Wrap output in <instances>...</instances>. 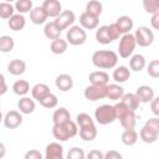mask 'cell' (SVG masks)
<instances>
[{
	"instance_id": "cell-32",
	"label": "cell",
	"mask_w": 159,
	"mask_h": 159,
	"mask_svg": "<svg viewBox=\"0 0 159 159\" xmlns=\"http://www.w3.org/2000/svg\"><path fill=\"white\" fill-rule=\"evenodd\" d=\"M30 91V83L26 80H17L12 84V92L17 96H24L27 94Z\"/></svg>"
},
{
	"instance_id": "cell-26",
	"label": "cell",
	"mask_w": 159,
	"mask_h": 159,
	"mask_svg": "<svg viewBox=\"0 0 159 159\" xmlns=\"http://www.w3.org/2000/svg\"><path fill=\"white\" fill-rule=\"evenodd\" d=\"M145 66H147V61L143 55L137 53L129 58V68L134 72H140L142 70H144Z\"/></svg>"
},
{
	"instance_id": "cell-38",
	"label": "cell",
	"mask_w": 159,
	"mask_h": 159,
	"mask_svg": "<svg viewBox=\"0 0 159 159\" xmlns=\"http://www.w3.org/2000/svg\"><path fill=\"white\" fill-rule=\"evenodd\" d=\"M102 9H103L102 2H99V1H97V0H92V1L87 2V5H86V11H87L88 14H92V15L97 16V17L101 16Z\"/></svg>"
},
{
	"instance_id": "cell-22",
	"label": "cell",
	"mask_w": 159,
	"mask_h": 159,
	"mask_svg": "<svg viewBox=\"0 0 159 159\" xmlns=\"http://www.w3.org/2000/svg\"><path fill=\"white\" fill-rule=\"evenodd\" d=\"M71 120V114L68 112V109H66L65 107H60L57 108L53 114H52V122L53 124H63Z\"/></svg>"
},
{
	"instance_id": "cell-27",
	"label": "cell",
	"mask_w": 159,
	"mask_h": 159,
	"mask_svg": "<svg viewBox=\"0 0 159 159\" xmlns=\"http://www.w3.org/2000/svg\"><path fill=\"white\" fill-rule=\"evenodd\" d=\"M96 40L97 42L102 43V45H108L111 42H113L111 35H109V30H108V25L104 26H99L96 30Z\"/></svg>"
},
{
	"instance_id": "cell-18",
	"label": "cell",
	"mask_w": 159,
	"mask_h": 159,
	"mask_svg": "<svg viewBox=\"0 0 159 159\" xmlns=\"http://www.w3.org/2000/svg\"><path fill=\"white\" fill-rule=\"evenodd\" d=\"M47 17H48V16H47V14H46V11L43 10L42 6H36V7H34V9L31 10V12H30V20H31V22L35 24V25L45 24L46 20H47Z\"/></svg>"
},
{
	"instance_id": "cell-50",
	"label": "cell",
	"mask_w": 159,
	"mask_h": 159,
	"mask_svg": "<svg viewBox=\"0 0 159 159\" xmlns=\"http://www.w3.org/2000/svg\"><path fill=\"white\" fill-rule=\"evenodd\" d=\"M150 26L154 30H159V11L157 14L152 15V17H150Z\"/></svg>"
},
{
	"instance_id": "cell-19",
	"label": "cell",
	"mask_w": 159,
	"mask_h": 159,
	"mask_svg": "<svg viewBox=\"0 0 159 159\" xmlns=\"http://www.w3.org/2000/svg\"><path fill=\"white\" fill-rule=\"evenodd\" d=\"M25 71H26V63L20 58H15L10 61L7 65V72L12 76H20Z\"/></svg>"
},
{
	"instance_id": "cell-44",
	"label": "cell",
	"mask_w": 159,
	"mask_h": 159,
	"mask_svg": "<svg viewBox=\"0 0 159 159\" xmlns=\"http://www.w3.org/2000/svg\"><path fill=\"white\" fill-rule=\"evenodd\" d=\"M145 127H148L149 129H152L153 132H155L158 135H159V117H153V118H149L145 124Z\"/></svg>"
},
{
	"instance_id": "cell-51",
	"label": "cell",
	"mask_w": 159,
	"mask_h": 159,
	"mask_svg": "<svg viewBox=\"0 0 159 159\" xmlns=\"http://www.w3.org/2000/svg\"><path fill=\"white\" fill-rule=\"evenodd\" d=\"M0 82H1V91H0V94L2 96V94H5L6 91H7V87H6V83H5V77H4V75L0 76Z\"/></svg>"
},
{
	"instance_id": "cell-11",
	"label": "cell",
	"mask_w": 159,
	"mask_h": 159,
	"mask_svg": "<svg viewBox=\"0 0 159 159\" xmlns=\"http://www.w3.org/2000/svg\"><path fill=\"white\" fill-rule=\"evenodd\" d=\"M48 17H57L62 12V5L58 0H45L41 5Z\"/></svg>"
},
{
	"instance_id": "cell-16",
	"label": "cell",
	"mask_w": 159,
	"mask_h": 159,
	"mask_svg": "<svg viewBox=\"0 0 159 159\" xmlns=\"http://www.w3.org/2000/svg\"><path fill=\"white\" fill-rule=\"evenodd\" d=\"M135 96L138 97L140 103H150L154 99V89L150 86H140L135 91Z\"/></svg>"
},
{
	"instance_id": "cell-40",
	"label": "cell",
	"mask_w": 159,
	"mask_h": 159,
	"mask_svg": "<svg viewBox=\"0 0 159 159\" xmlns=\"http://www.w3.org/2000/svg\"><path fill=\"white\" fill-rule=\"evenodd\" d=\"M39 103H40L42 107L47 108V109H52V108H55V107L58 104V99H57V97H56L53 93H50V94H47L45 98H42Z\"/></svg>"
},
{
	"instance_id": "cell-48",
	"label": "cell",
	"mask_w": 159,
	"mask_h": 159,
	"mask_svg": "<svg viewBox=\"0 0 159 159\" xmlns=\"http://www.w3.org/2000/svg\"><path fill=\"white\" fill-rule=\"evenodd\" d=\"M150 111L155 117H159V96L154 97V99L150 102Z\"/></svg>"
},
{
	"instance_id": "cell-45",
	"label": "cell",
	"mask_w": 159,
	"mask_h": 159,
	"mask_svg": "<svg viewBox=\"0 0 159 159\" xmlns=\"http://www.w3.org/2000/svg\"><path fill=\"white\" fill-rule=\"evenodd\" d=\"M108 30H109V35H111V37H112L113 41L117 40V39H119V37H122V32L119 31V29L116 25V22L108 25Z\"/></svg>"
},
{
	"instance_id": "cell-7",
	"label": "cell",
	"mask_w": 159,
	"mask_h": 159,
	"mask_svg": "<svg viewBox=\"0 0 159 159\" xmlns=\"http://www.w3.org/2000/svg\"><path fill=\"white\" fill-rule=\"evenodd\" d=\"M134 37H135V41H137V45L140 46V47H148L153 43L154 41V34L153 31L147 27V26H140L135 30V34H134Z\"/></svg>"
},
{
	"instance_id": "cell-33",
	"label": "cell",
	"mask_w": 159,
	"mask_h": 159,
	"mask_svg": "<svg viewBox=\"0 0 159 159\" xmlns=\"http://www.w3.org/2000/svg\"><path fill=\"white\" fill-rule=\"evenodd\" d=\"M78 133H80L81 139H83L84 142H92V140L96 139V137H97V128H96V124H94V125H89V127L80 128Z\"/></svg>"
},
{
	"instance_id": "cell-6",
	"label": "cell",
	"mask_w": 159,
	"mask_h": 159,
	"mask_svg": "<svg viewBox=\"0 0 159 159\" xmlns=\"http://www.w3.org/2000/svg\"><path fill=\"white\" fill-rule=\"evenodd\" d=\"M66 41L72 46H81L87 41L86 30L81 26L73 25L66 32Z\"/></svg>"
},
{
	"instance_id": "cell-21",
	"label": "cell",
	"mask_w": 159,
	"mask_h": 159,
	"mask_svg": "<svg viewBox=\"0 0 159 159\" xmlns=\"http://www.w3.org/2000/svg\"><path fill=\"white\" fill-rule=\"evenodd\" d=\"M124 88L117 83H112L107 86V98L112 101H119L124 96Z\"/></svg>"
},
{
	"instance_id": "cell-37",
	"label": "cell",
	"mask_w": 159,
	"mask_h": 159,
	"mask_svg": "<svg viewBox=\"0 0 159 159\" xmlns=\"http://www.w3.org/2000/svg\"><path fill=\"white\" fill-rule=\"evenodd\" d=\"M15 10L17 11V14H26V12H31L32 7V1L31 0H17L15 2Z\"/></svg>"
},
{
	"instance_id": "cell-25",
	"label": "cell",
	"mask_w": 159,
	"mask_h": 159,
	"mask_svg": "<svg viewBox=\"0 0 159 159\" xmlns=\"http://www.w3.org/2000/svg\"><path fill=\"white\" fill-rule=\"evenodd\" d=\"M61 30L58 29V26L55 24V21H50V22H46L45 24V27H43V34L48 39V40H56V39H60L61 36Z\"/></svg>"
},
{
	"instance_id": "cell-24",
	"label": "cell",
	"mask_w": 159,
	"mask_h": 159,
	"mask_svg": "<svg viewBox=\"0 0 159 159\" xmlns=\"http://www.w3.org/2000/svg\"><path fill=\"white\" fill-rule=\"evenodd\" d=\"M116 25L118 26L119 31L122 32V36L127 35V34H130V30L134 26L133 20L129 16H120V17H118L117 21H116Z\"/></svg>"
},
{
	"instance_id": "cell-2",
	"label": "cell",
	"mask_w": 159,
	"mask_h": 159,
	"mask_svg": "<svg viewBox=\"0 0 159 159\" xmlns=\"http://www.w3.org/2000/svg\"><path fill=\"white\" fill-rule=\"evenodd\" d=\"M114 109H116V116L117 119L119 120L120 125L125 129H134L135 127V122H137V117H135V112L130 111L124 103L118 102L114 104Z\"/></svg>"
},
{
	"instance_id": "cell-4",
	"label": "cell",
	"mask_w": 159,
	"mask_h": 159,
	"mask_svg": "<svg viewBox=\"0 0 159 159\" xmlns=\"http://www.w3.org/2000/svg\"><path fill=\"white\" fill-rule=\"evenodd\" d=\"M94 119L101 125H107L113 123L117 119L114 106L111 104H102L96 108L94 111Z\"/></svg>"
},
{
	"instance_id": "cell-42",
	"label": "cell",
	"mask_w": 159,
	"mask_h": 159,
	"mask_svg": "<svg viewBox=\"0 0 159 159\" xmlns=\"http://www.w3.org/2000/svg\"><path fill=\"white\" fill-rule=\"evenodd\" d=\"M66 159H86V153L80 147H73L68 150Z\"/></svg>"
},
{
	"instance_id": "cell-47",
	"label": "cell",
	"mask_w": 159,
	"mask_h": 159,
	"mask_svg": "<svg viewBox=\"0 0 159 159\" xmlns=\"http://www.w3.org/2000/svg\"><path fill=\"white\" fill-rule=\"evenodd\" d=\"M86 159H104V154L99 149H92L86 154Z\"/></svg>"
},
{
	"instance_id": "cell-23",
	"label": "cell",
	"mask_w": 159,
	"mask_h": 159,
	"mask_svg": "<svg viewBox=\"0 0 159 159\" xmlns=\"http://www.w3.org/2000/svg\"><path fill=\"white\" fill-rule=\"evenodd\" d=\"M112 77L117 83H124L130 78V70L127 66H118L113 71Z\"/></svg>"
},
{
	"instance_id": "cell-30",
	"label": "cell",
	"mask_w": 159,
	"mask_h": 159,
	"mask_svg": "<svg viewBox=\"0 0 159 159\" xmlns=\"http://www.w3.org/2000/svg\"><path fill=\"white\" fill-rule=\"evenodd\" d=\"M120 102L124 103V104H125L130 111H133V112H135V111L139 108V104H140V102H139L138 97L135 96V93H125V94L123 96V98L120 99Z\"/></svg>"
},
{
	"instance_id": "cell-20",
	"label": "cell",
	"mask_w": 159,
	"mask_h": 159,
	"mask_svg": "<svg viewBox=\"0 0 159 159\" xmlns=\"http://www.w3.org/2000/svg\"><path fill=\"white\" fill-rule=\"evenodd\" d=\"M50 87L46 83H36L32 88H31V96L34 99H36L37 102H40L42 98H45L47 94H50Z\"/></svg>"
},
{
	"instance_id": "cell-29",
	"label": "cell",
	"mask_w": 159,
	"mask_h": 159,
	"mask_svg": "<svg viewBox=\"0 0 159 159\" xmlns=\"http://www.w3.org/2000/svg\"><path fill=\"white\" fill-rule=\"evenodd\" d=\"M67 47H68V42L63 39H56L53 41H51L50 43V50L52 53L55 55H62L67 51Z\"/></svg>"
},
{
	"instance_id": "cell-13",
	"label": "cell",
	"mask_w": 159,
	"mask_h": 159,
	"mask_svg": "<svg viewBox=\"0 0 159 159\" xmlns=\"http://www.w3.org/2000/svg\"><path fill=\"white\" fill-rule=\"evenodd\" d=\"M45 159H63V147L57 143H50L45 149Z\"/></svg>"
},
{
	"instance_id": "cell-10",
	"label": "cell",
	"mask_w": 159,
	"mask_h": 159,
	"mask_svg": "<svg viewBox=\"0 0 159 159\" xmlns=\"http://www.w3.org/2000/svg\"><path fill=\"white\" fill-rule=\"evenodd\" d=\"M22 124V113L19 111H9L4 117V125L7 129H15Z\"/></svg>"
},
{
	"instance_id": "cell-49",
	"label": "cell",
	"mask_w": 159,
	"mask_h": 159,
	"mask_svg": "<svg viewBox=\"0 0 159 159\" xmlns=\"http://www.w3.org/2000/svg\"><path fill=\"white\" fill-rule=\"evenodd\" d=\"M104 159H123L122 154L117 150H108L104 154Z\"/></svg>"
},
{
	"instance_id": "cell-39",
	"label": "cell",
	"mask_w": 159,
	"mask_h": 159,
	"mask_svg": "<svg viewBox=\"0 0 159 159\" xmlns=\"http://www.w3.org/2000/svg\"><path fill=\"white\" fill-rule=\"evenodd\" d=\"M76 123L80 128L83 127H89V125H94V120L92 119V117L87 113H80L76 117Z\"/></svg>"
},
{
	"instance_id": "cell-34",
	"label": "cell",
	"mask_w": 159,
	"mask_h": 159,
	"mask_svg": "<svg viewBox=\"0 0 159 159\" xmlns=\"http://www.w3.org/2000/svg\"><path fill=\"white\" fill-rule=\"evenodd\" d=\"M139 137H140V139H142L144 143L152 144V143L157 142V139H158L159 135H158L155 132H153L152 129H149L148 127L143 125V128H142L140 132H139Z\"/></svg>"
},
{
	"instance_id": "cell-1",
	"label": "cell",
	"mask_w": 159,
	"mask_h": 159,
	"mask_svg": "<svg viewBox=\"0 0 159 159\" xmlns=\"http://www.w3.org/2000/svg\"><path fill=\"white\" fill-rule=\"evenodd\" d=\"M92 63L97 68L109 70L117 66L118 55L111 50H98L94 51L92 55Z\"/></svg>"
},
{
	"instance_id": "cell-28",
	"label": "cell",
	"mask_w": 159,
	"mask_h": 159,
	"mask_svg": "<svg viewBox=\"0 0 159 159\" xmlns=\"http://www.w3.org/2000/svg\"><path fill=\"white\" fill-rule=\"evenodd\" d=\"M7 25H9L10 30H12V31H20V30H22V29L25 27V25H26V19H25V16L21 15V14H15V15L7 21Z\"/></svg>"
},
{
	"instance_id": "cell-43",
	"label": "cell",
	"mask_w": 159,
	"mask_h": 159,
	"mask_svg": "<svg viewBox=\"0 0 159 159\" xmlns=\"http://www.w3.org/2000/svg\"><path fill=\"white\" fill-rule=\"evenodd\" d=\"M147 73L153 78H159V60H153L148 63Z\"/></svg>"
},
{
	"instance_id": "cell-9",
	"label": "cell",
	"mask_w": 159,
	"mask_h": 159,
	"mask_svg": "<svg viewBox=\"0 0 159 159\" xmlns=\"http://www.w3.org/2000/svg\"><path fill=\"white\" fill-rule=\"evenodd\" d=\"M75 20H76V15H75L73 11H71V10H63L53 21L58 26V29L62 31V30H66V29L72 27Z\"/></svg>"
},
{
	"instance_id": "cell-31",
	"label": "cell",
	"mask_w": 159,
	"mask_h": 159,
	"mask_svg": "<svg viewBox=\"0 0 159 159\" xmlns=\"http://www.w3.org/2000/svg\"><path fill=\"white\" fill-rule=\"evenodd\" d=\"M120 140L124 145L132 147L138 142V133L134 129H125L120 135Z\"/></svg>"
},
{
	"instance_id": "cell-5",
	"label": "cell",
	"mask_w": 159,
	"mask_h": 159,
	"mask_svg": "<svg viewBox=\"0 0 159 159\" xmlns=\"http://www.w3.org/2000/svg\"><path fill=\"white\" fill-rule=\"evenodd\" d=\"M137 41L133 34H127L123 35L119 39V45H118V53L122 58H129L133 56V52L135 50Z\"/></svg>"
},
{
	"instance_id": "cell-15",
	"label": "cell",
	"mask_w": 159,
	"mask_h": 159,
	"mask_svg": "<svg viewBox=\"0 0 159 159\" xmlns=\"http://www.w3.org/2000/svg\"><path fill=\"white\" fill-rule=\"evenodd\" d=\"M55 84H56L57 89H60L61 92H68L73 87V80H72V77L70 75L61 73V75H58L56 77Z\"/></svg>"
},
{
	"instance_id": "cell-36",
	"label": "cell",
	"mask_w": 159,
	"mask_h": 159,
	"mask_svg": "<svg viewBox=\"0 0 159 159\" xmlns=\"http://www.w3.org/2000/svg\"><path fill=\"white\" fill-rule=\"evenodd\" d=\"M15 6L10 2H0V17L4 20H10L15 15Z\"/></svg>"
},
{
	"instance_id": "cell-17",
	"label": "cell",
	"mask_w": 159,
	"mask_h": 159,
	"mask_svg": "<svg viewBox=\"0 0 159 159\" xmlns=\"http://www.w3.org/2000/svg\"><path fill=\"white\" fill-rule=\"evenodd\" d=\"M17 108H19V112H21L22 114H31V113H34L36 104H35L34 98L21 97L17 102Z\"/></svg>"
},
{
	"instance_id": "cell-14",
	"label": "cell",
	"mask_w": 159,
	"mask_h": 159,
	"mask_svg": "<svg viewBox=\"0 0 159 159\" xmlns=\"http://www.w3.org/2000/svg\"><path fill=\"white\" fill-rule=\"evenodd\" d=\"M88 80L92 86H108L109 75L106 71H93L89 73Z\"/></svg>"
},
{
	"instance_id": "cell-41",
	"label": "cell",
	"mask_w": 159,
	"mask_h": 159,
	"mask_svg": "<svg viewBox=\"0 0 159 159\" xmlns=\"http://www.w3.org/2000/svg\"><path fill=\"white\" fill-rule=\"evenodd\" d=\"M143 7L147 14H157L159 11V0H143Z\"/></svg>"
},
{
	"instance_id": "cell-12",
	"label": "cell",
	"mask_w": 159,
	"mask_h": 159,
	"mask_svg": "<svg viewBox=\"0 0 159 159\" xmlns=\"http://www.w3.org/2000/svg\"><path fill=\"white\" fill-rule=\"evenodd\" d=\"M80 24H81V27H83L84 30H94L98 27L99 17L92 14H88L87 11H83L80 16Z\"/></svg>"
},
{
	"instance_id": "cell-3",
	"label": "cell",
	"mask_w": 159,
	"mask_h": 159,
	"mask_svg": "<svg viewBox=\"0 0 159 159\" xmlns=\"http://www.w3.org/2000/svg\"><path fill=\"white\" fill-rule=\"evenodd\" d=\"M78 133V125L76 122L70 120L63 124H53L52 127V134L55 139L58 142H67L68 139L73 138Z\"/></svg>"
},
{
	"instance_id": "cell-35",
	"label": "cell",
	"mask_w": 159,
	"mask_h": 159,
	"mask_svg": "<svg viewBox=\"0 0 159 159\" xmlns=\"http://www.w3.org/2000/svg\"><path fill=\"white\" fill-rule=\"evenodd\" d=\"M14 46H15V41L11 36L9 35H2L0 37V51L4 52V53H7V52H11L14 50Z\"/></svg>"
},
{
	"instance_id": "cell-46",
	"label": "cell",
	"mask_w": 159,
	"mask_h": 159,
	"mask_svg": "<svg viewBox=\"0 0 159 159\" xmlns=\"http://www.w3.org/2000/svg\"><path fill=\"white\" fill-rule=\"evenodd\" d=\"M24 159H45L42 157V154L40 153V150H36V149H30L25 153V157Z\"/></svg>"
},
{
	"instance_id": "cell-8",
	"label": "cell",
	"mask_w": 159,
	"mask_h": 159,
	"mask_svg": "<svg viewBox=\"0 0 159 159\" xmlns=\"http://www.w3.org/2000/svg\"><path fill=\"white\" fill-rule=\"evenodd\" d=\"M84 97L91 102H96L107 98V86H87L84 88Z\"/></svg>"
}]
</instances>
